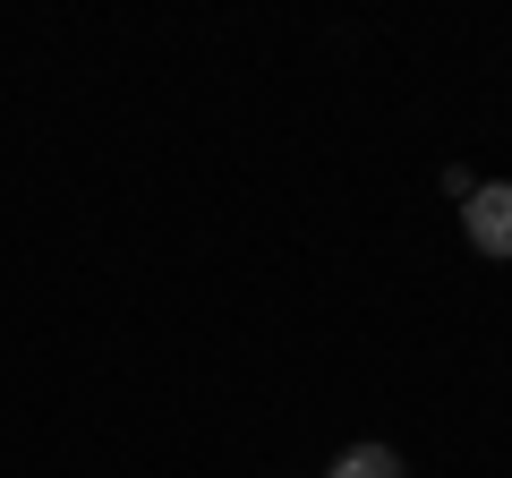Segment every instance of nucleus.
<instances>
[{"instance_id": "f03ea898", "label": "nucleus", "mask_w": 512, "mask_h": 478, "mask_svg": "<svg viewBox=\"0 0 512 478\" xmlns=\"http://www.w3.org/2000/svg\"><path fill=\"white\" fill-rule=\"evenodd\" d=\"M325 478H402V453L393 444H350V453H333Z\"/></svg>"}, {"instance_id": "f257e3e1", "label": "nucleus", "mask_w": 512, "mask_h": 478, "mask_svg": "<svg viewBox=\"0 0 512 478\" xmlns=\"http://www.w3.org/2000/svg\"><path fill=\"white\" fill-rule=\"evenodd\" d=\"M461 231L478 257H512V180H478L461 197Z\"/></svg>"}]
</instances>
